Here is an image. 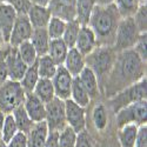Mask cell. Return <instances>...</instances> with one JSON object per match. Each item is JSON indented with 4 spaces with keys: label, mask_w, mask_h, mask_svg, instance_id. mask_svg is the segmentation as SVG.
Returning a JSON list of instances; mask_svg holds the SVG:
<instances>
[{
    "label": "cell",
    "mask_w": 147,
    "mask_h": 147,
    "mask_svg": "<svg viewBox=\"0 0 147 147\" xmlns=\"http://www.w3.org/2000/svg\"><path fill=\"white\" fill-rule=\"evenodd\" d=\"M39 79H40V77L38 73V65H36V61H35L33 65L27 67L26 72L24 73V76L19 82L21 85L22 90L25 91V93H31V92H33Z\"/></svg>",
    "instance_id": "cell-29"
},
{
    "label": "cell",
    "mask_w": 147,
    "mask_h": 147,
    "mask_svg": "<svg viewBox=\"0 0 147 147\" xmlns=\"http://www.w3.org/2000/svg\"><path fill=\"white\" fill-rule=\"evenodd\" d=\"M8 47L9 44H5L1 47V50H0V85L4 84L8 79L7 67H6V55L8 52Z\"/></svg>",
    "instance_id": "cell-39"
},
{
    "label": "cell",
    "mask_w": 147,
    "mask_h": 147,
    "mask_svg": "<svg viewBox=\"0 0 147 147\" xmlns=\"http://www.w3.org/2000/svg\"><path fill=\"white\" fill-rule=\"evenodd\" d=\"M65 113L67 126H69L76 133L87 128L86 108L76 104L71 98L65 100Z\"/></svg>",
    "instance_id": "cell-9"
},
{
    "label": "cell",
    "mask_w": 147,
    "mask_h": 147,
    "mask_svg": "<svg viewBox=\"0 0 147 147\" xmlns=\"http://www.w3.org/2000/svg\"><path fill=\"white\" fill-rule=\"evenodd\" d=\"M67 52H68V47L64 42L63 39H53V40L50 41L47 54L53 59V61L58 66L64 64L65 58L67 55Z\"/></svg>",
    "instance_id": "cell-26"
},
{
    "label": "cell",
    "mask_w": 147,
    "mask_h": 147,
    "mask_svg": "<svg viewBox=\"0 0 147 147\" xmlns=\"http://www.w3.org/2000/svg\"><path fill=\"white\" fill-rule=\"evenodd\" d=\"M140 34L141 33L139 32L138 27L136 26L132 17L121 18L118 24V27H117L113 48L117 52L131 50V48H133V46L136 45Z\"/></svg>",
    "instance_id": "cell-5"
},
{
    "label": "cell",
    "mask_w": 147,
    "mask_h": 147,
    "mask_svg": "<svg viewBox=\"0 0 147 147\" xmlns=\"http://www.w3.org/2000/svg\"><path fill=\"white\" fill-rule=\"evenodd\" d=\"M27 17L33 28H46L52 13L48 6L31 5L30 9L27 11Z\"/></svg>",
    "instance_id": "cell-16"
},
{
    "label": "cell",
    "mask_w": 147,
    "mask_h": 147,
    "mask_svg": "<svg viewBox=\"0 0 147 147\" xmlns=\"http://www.w3.org/2000/svg\"><path fill=\"white\" fill-rule=\"evenodd\" d=\"M5 113L0 109V133H1V128H3V124H4V120H5Z\"/></svg>",
    "instance_id": "cell-47"
},
{
    "label": "cell",
    "mask_w": 147,
    "mask_h": 147,
    "mask_svg": "<svg viewBox=\"0 0 147 147\" xmlns=\"http://www.w3.org/2000/svg\"><path fill=\"white\" fill-rule=\"evenodd\" d=\"M78 77L82 84V86L85 87V90L87 91L91 101L99 99L101 96V93L99 88V84H98V79L93 73V71L88 67H85Z\"/></svg>",
    "instance_id": "cell-19"
},
{
    "label": "cell",
    "mask_w": 147,
    "mask_h": 147,
    "mask_svg": "<svg viewBox=\"0 0 147 147\" xmlns=\"http://www.w3.org/2000/svg\"><path fill=\"white\" fill-rule=\"evenodd\" d=\"M25 91L22 90L19 81L7 79L0 85V109L5 113H12L13 109L24 104Z\"/></svg>",
    "instance_id": "cell-6"
},
{
    "label": "cell",
    "mask_w": 147,
    "mask_h": 147,
    "mask_svg": "<svg viewBox=\"0 0 147 147\" xmlns=\"http://www.w3.org/2000/svg\"><path fill=\"white\" fill-rule=\"evenodd\" d=\"M146 33H141L139 35V39L137 40L136 45L133 46V50L137 52V54L145 61L146 63V60H147V55H146Z\"/></svg>",
    "instance_id": "cell-41"
},
{
    "label": "cell",
    "mask_w": 147,
    "mask_h": 147,
    "mask_svg": "<svg viewBox=\"0 0 147 147\" xmlns=\"http://www.w3.org/2000/svg\"><path fill=\"white\" fill-rule=\"evenodd\" d=\"M96 46H98L96 38H95L93 31L90 28V26L88 25L80 26L79 34H78V38H77L74 47L82 55L86 57L87 54H90L94 50Z\"/></svg>",
    "instance_id": "cell-15"
},
{
    "label": "cell",
    "mask_w": 147,
    "mask_h": 147,
    "mask_svg": "<svg viewBox=\"0 0 147 147\" xmlns=\"http://www.w3.org/2000/svg\"><path fill=\"white\" fill-rule=\"evenodd\" d=\"M48 136V127L46 121L34 122L33 127L27 134V146L28 147H45L46 139Z\"/></svg>",
    "instance_id": "cell-20"
},
{
    "label": "cell",
    "mask_w": 147,
    "mask_h": 147,
    "mask_svg": "<svg viewBox=\"0 0 147 147\" xmlns=\"http://www.w3.org/2000/svg\"><path fill=\"white\" fill-rule=\"evenodd\" d=\"M66 22L67 21H65L64 19H61L59 17H55V16L51 17L50 21H48L47 26H46V31H47L48 36H50L51 40L63 38V34H64V31L66 27Z\"/></svg>",
    "instance_id": "cell-31"
},
{
    "label": "cell",
    "mask_w": 147,
    "mask_h": 147,
    "mask_svg": "<svg viewBox=\"0 0 147 147\" xmlns=\"http://www.w3.org/2000/svg\"><path fill=\"white\" fill-rule=\"evenodd\" d=\"M117 53L118 52L113 48V46H96L90 54L85 57L86 67L93 71L98 79L101 96H102L105 81L114 64Z\"/></svg>",
    "instance_id": "cell-3"
},
{
    "label": "cell",
    "mask_w": 147,
    "mask_h": 147,
    "mask_svg": "<svg viewBox=\"0 0 147 147\" xmlns=\"http://www.w3.org/2000/svg\"><path fill=\"white\" fill-rule=\"evenodd\" d=\"M33 32V27L28 20L27 14H17L16 21L12 27V32L9 35L8 44L11 46H19L21 42L27 41L31 39Z\"/></svg>",
    "instance_id": "cell-10"
},
{
    "label": "cell",
    "mask_w": 147,
    "mask_h": 147,
    "mask_svg": "<svg viewBox=\"0 0 147 147\" xmlns=\"http://www.w3.org/2000/svg\"><path fill=\"white\" fill-rule=\"evenodd\" d=\"M138 125L134 124H129V125H125L118 129V142H119V147H134L137 140V136H138Z\"/></svg>",
    "instance_id": "cell-23"
},
{
    "label": "cell",
    "mask_w": 147,
    "mask_h": 147,
    "mask_svg": "<svg viewBox=\"0 0 147 147\" xmlns=\"http://www.w3.org/2000/svg\"><path fill=\"white\" fill-rule=\"evenodd\" d=\"M92 124L96 132L104 133L106 132L109 125V115H108V107L102 102H96L92 111Z\"/></svg>",
    "instance_id": "cell-21"
},
{
    "label": "cell",
    "mask_w": 147,
    "mask_h": 147,
    "mask_svg": "<svg viewBox=\"0 0 147 147\" xmlns=\"http://www.w3.org/2000/svg\"><path fill=\"white\" fill-rule=\"evenodd\" d=\"M24 107H25L27 114L34 122L44 121L46 117V104L42 102L33 92L26 93L25 100H24Z\"/></svg>",
    "instance_id": "cell-13"
},
{
    "label": "cell",
    "mask_w": 147,
    "mask_h": 147,
    "mask_svg": "<svg viewBox=\"0 0 147 147\" xmlns=\"http://www.w3.org/2000/svg\"><path fill=\"white\" fill-rule=\"evenodd\" d=\"M96 6H108L114 3V0H94Z\"/></svg>",
    "instance_id": "cell-45"
},
{
    "label": "cell",
    "mask_w": 147,
    "mask_h": 147,
    "mask_svg": "<svg viewBox=\"0 0 147 147\" xmlns=\"http://www.w3.org/2000/svg\"><path fill=\"white\" fill-rule=\"evenodd\" d=\"M80 24L74 19V20H71L66 22V27L63 34V39L64 42L67 45L68 48L71 47H74L77 38H78V34H79V30H80Z\"/></svg>",
    "instance_id": "cell-33"
},
{
    "label": "cell",
    "mask_w": 147,
    "mask_h": 147,
    "mask_svg": "<svg viewBox=\"0 0 147 147\" xmlns=\"http://www.w3.org/2000/svg\"><path fill=\"white\" fill-rule=\"evenodd\" d=\"M0 147H7V146H6V144H5L1 139H0Z\"/></svg>",
    "instance_id": "cell-49"
},
{
    "label": "cell",
    "mask_w": 147,
    "mask_h": 147,
    "mask_svg": "<svg viewBox=\"0 0 147 147\" xmlns=\"http://www.w3.org/2000/svg\"><path fill=\"white\" fill-rule=\"evenodd\" d=\"M77 133L69 126H66L59 132V147H74Z\"/></svg>",
    "instance_id": "cell-37"
},
{
    "label": "cell",
    "mask_w": 147,
    "mask_h": 147,
    "mask_svg": "<svg viewBox=\"0 0 147 147\" xmlns=\"http://www.w3.org/2000/svg\"><path fill=\"white\" fill-rule=\"evenodd\" d=\"M6 146L7 147H28L27 136L22 132H17V134L6 144Z\"/></svg>",
    "instance_id": "cell-42"
},
{
    "label": "cell",
    "mask_w": 147,
    "mask_h": 147,
    "mask_svg": "<svg viewBox=\"0 0 147 147\" xmlns=\"http://www.w3.org/2000/svg\"><path fill=\"white\" fill-rule=\"evenodd\" d=\"M17 48H18V52H19L21 59L24 60V63L27 66L33 65L35 61L38 60V53H36L34 46L32 45V42L30 40L21 42L19 46H17Z\"/></svg>",
    "instance_id": "cell-34"
},
{
    "label": "cell",
    "mask_w": 147,
    "mask_h": 147,
    "mask_svg": "<svg viewBox=\"0 0 147 147\" xmlns=\"http://www.w3.org/2000/svg\"><path fill=\"white\" fill-rule=\"evenodd\" d=\"M51 0H30L32 5H40V6H48Z\"/></svg>",
    "instance_id": "cell-46"
},
{
    "label": "cell",
    "mask_w": 147,
    "mask_h": 147,
    "mask_svg": "<svg viewBox=\"0 0 147 147\" xmlns=\"http://www.w3.org/2000/svg\"><path fill=\"white\" fill-rule=\"evenodd\" d=\"M17 132H19V131H18V127H17L13 115H12V113L6 114L4 124H3V128H1V133H0V139H1L5 144H7L16 136Z\"/></svg>",
    "instance_id": "cell-35"
},
{
    "label": "cell",
    "mask_w": 147,
    "mask_h": 147,
    "mask_svg": "<svg viewBox=\"0 0 147 147\" xmlns=\"http://www.w3.org/2000/svg\"><path fill=\"white\" fill-rule=\"evenodd\" d=\"M36 65H38L39 77L44 78V79H52L57 72V68H58V65L54 63L53 59L48 54L38 57Z\"/></svg>",
    "instance_id": "cell-30"
},
{
    "label": "cell",
    "mask_w": 147,
    "mask_h": 147,
    "mask_svg": "<svg viewBox=\"0 0 147 147\" xmlns=\"http://www.w3.org/2000/svg\"><path fill=\"white\" fill-rule=\"evenodd\" d=\"M74 147H99V145H98V141L93 138L91 132L86 128L77 133Z\"/></svg>",
    "instance_id": "cell-38"
},
{
    "label": "cell",
    "mask_w": 147,
    "mask_h": 147,
    "mask_svg": "<svg viewBox=\"0 0 147 147\" xmlns=\"http://www.w3.org/2000/svg\"><path fill=\"white\" fill-rule=\"evenodd\" d=\"M17 18V12L7 3L0 4V30L3 32L4 39L8 44L9 35L12 32V27Z\"/></svg>",
    "instance_id": "cell-17"
},
{
    "label": "cell",
    "mask_w": 147,
    "mask_h": 147,
    "mask_svg": "<svg viewBox=\"0 0 147 147\" xmlns=\"http://www.w3.org/2000/svg\"><path fill=\"white\" fill-rule=\"evenodd\" d=\"M120 19L121 17L114 4L108 6L95 5L88 21V26L95 35L98 46H113Z\"/></svg>",
    "instance_id": "cell-2"
},
{
    "label": "cell",
    "mask_w": 147,
    "mask_h": 147,
    "mask_svg": "<svg viewBox=\"0 0 147 147\" xmlns=\"http://www.w3.org/2000/svg\"><path fill=\"white\" fill-rule=\"evenodd\" d=\"M45 147H59V132L48 131Z\"/></svg>",
    "instance_id": "cell-44"
},
{
    "label": "cell",
    "mask_w": 147,
    "mask_h": 147,
    "mask_svg": "<svg viewBox=\"0 0 147 147\" xmlns=\"http://www.w3.org/2000/svg\"><path fill=\"white\" fill-rule=\"evenodd\" d=\"M63 65L73 77H78L81 73V71L86 67L85 55H82L76 47H71L68 48L67 55L65 58V61Z\"/></svg>",
    "instance_id": "cell-18"
},
{
    "label": "cell",
    "mask_w": 147,
    "mask_h": 147,
    "mask_svg": "<svg viewBox=\"0 0 147 147\" xmlns=\"http://www.w3.org/2000/svg\"><path fill=\"white\" fill-rule=\"evenodd\" d=\"M95 7L94 0H77L76 1V20L81 26L88 25L92 12Z\"/></svg>",
    "instance_id": "cell-24"
},
{
    "label": "cell",
    "mask_w": 147,
    "mask_h": 147,
    "mask_svg": "<svg viewBox=\"0 0 147 147\" xmlns=\"http://www.w3.org/2000/svg\"><path fill=\"white\" fill-rule=\"evenodd\" d=\"M113 4L117 7L121 18L133 17V14L141 5L140 0H114Z\"/></svg>",
    "instance_id": "cell-32"
},
{
    "label": "cell",
    "mask_w": 147,
    "mask_h": 147,
    "mask_svg": "<svg viewBox=\"0 0 147 147\" xmlns=\"http://www.w3.org/2000/svg\"><path fill=\"white\" fill-rule=\"evenodd\" d=\"M145 77L146 63L133 48L118 52L114 64L105 81L102 96L105 99H109L118 92L138 82Z\"/></svg>",
    "instance_id": "cell-1"
},
{
    "label": "cell",
    "mask_w": 147,
    "mask_h": 147,
    "mask_svg": "<svg viewBox=\"0 0 147 147\" xmlns=\"http://www.w3.org/2000/svg\"><path fill=\"white\" fill-rule=\"evenodd\" d=\"M73 78L74 77L64 67V65L58 66L55 74L51 79L57 98H60V99H63V100L69 99Z\"/></svg>",
    "instance_id": "cell-11"
},
{
    "label": "cell",
    "mask_w": 147,
    "mask_h": 147,
    "mask_svg": "<svg viewBox=\"0 0 147 147\" xmlns=\"http://www.w3.org/2000/svg\"><path fill=\"white\" fill-rule=\"evenodd\" d=\"M12 115H13V118H14V121H16V124H17L18 131L25 133L26 136H27L28 132L31 131V128L34 125V121L27 114L25 107H24V104H21L16 109H13Z\"/></svg>",
    "instance_id": "cell-27"
},
{
    "label": "cell",
    "mask_w": 147,
    "mask_h": 147,
    "mask_svg": "<svg viewBox=\"0 0 147 147\" xmlns=\"http://www.w3.org/2000/svg\"><path fill=\"white\" fill-rule=\"evenodd\" d=\"M71 99L74 101L76 104L82 106V107H88L91 104V99L90 95L87 93V91L85 90V87L82 86V84L79 79V77H74L73 78V82H72V88H71Z\"/></svg>",
    "instance_id": "cell-25"
},
{
    "label": "cell",
    "mask_w": 147,
    "mask_h": 147,
    "mask_svg": "<svg viewBox=\"0 0 147 147\" xmlns=\"http://www.w3.org/2000/svg\"><path fill=\"white\" fill-rule=\"evenodd\" d=\"M6 67H7V76L9 80L14 81H20L22 78L24 73L27 69V65L24 63V60L21 59L18 48L14 46L8 47V52L6 55Z\"/></svg>",
    "instance_id": "cell-12"
},
{
    "label": "cell",
    "mask_w": 147,
    "mask_h": 147,
    "mask_svg": "<svg viewBox=\"0 0 147 147\" xmlns=\"http://www.w3.org/2000/svg\"><path fill=\"white\" fill-rule=\"evenodd\" d=\"M134 147H147V126L141 125L138 128V136Z\"/></svg>",
    "instance_id": "cell-43"
},
{
    "label": "cell",
    "mask_w": 147,
    "mask_h": 147,
    "mask_svg": "<svg viewBox=\"0 0 147 147\" xmlns=\"http://www.w3.org/2000/svg\"><path fill=\"white\" fill-rule=\"evenodd\" d=\"M147 119V101L141 100L122 107L115 113V127L120 128L125 125H145Z\"/></svg>",
    "instance_id": "cell-7"
},
{
    "label": "cell",
    "mask_w": 147,
    "mask_h": 147,
    "mask_svg": "<svg viewBox=\"0 0 147 147\" xmlns=\"http://www.w3.org/2000/svg\"><path fill=\"white\" fill-rule=\"evenodd\" d=\"M140 3L141 4H146V0H140Z\"/></svg>",
    "instance_id": "cell-50"
},
{
    "label": "cell",
    "mask_w": 147,
    "mask_h": 147,
    "mask_svg": "<svg viewBox=\"0 0 147 147\" xmlns=\"http://www.w3.org/2000/svg\"><path fill=\"white\" fill-rule=\"evenodd\" d=\"M5 3L9 4L17 12V14H27V11L31 7L30 0H6Z\"/></svg>",
    "instance_id": "cell-40"
},
{
    "label": "cell",
    "mask_w": 147,
    "mask_h": 147,
    "mask_svg": "<svg viewBox=\"0 0 147 147\" xmlns=\"http://www.w3.org/2000/svg\"><path fill=\"white\" fill-rule=\"evenodd\" d=\"M33 93L38 96L42 102H45V104L50 102L55 96L52 80L51 79L40 78L38 80V82H36V85H35V87L33 90Z\"/></svg>",
    "instance_id": "cell-28"
},
{
    "label": "cell",
    "mask_w": 147,
    "mask_h": 147,
    "mask_svg": "<svg viewBox=\"0 0 147 147\" xmlns=\"http://www.w3.org/2000/svg\"><path fill=\"white\" fill-rule=\"evenodd\" d=\"M6 0H0V4H3V3H5Z\"/></svg>",
    "instance_id": "cell-51"
},
{
    "label": "cell",
    "mask_w": 147,
    "mask_h": 147,
    "mask_svg": "<svg viewBox=\"0 0 147 147\" xmlns=\"http://www.w3.org/2000/svg\"><path fill=\"white\" fill-rule=\"evenodd\" d=\"M146 93H147V80L145 77L141 80H139L138 82L133 84L131 86L124 88L122 91L118 92L112 98L106 99L107 107L115 114L122 107L128 106V105L137 102V101L146 100V96H147Z\"/></svg>",
    "instance_id": "cell-4"
},
{
    "label": "cell",
    "mask_w": 147,
    "mask_h": 147,
    "mask_svg": "<svg viewBox=\"0 0 147 147\" xmlns=\"http://www.w3.org/2000/svg\"><path fill=\"white\" fill-rule=\"evenodd\" d=\"M76 1L77 0H51L48 8L51 9L52 16L71 21L76 18Z\"/></svg>",
    "instance_id": "cell-14"
},
{
    "label": "cell",
    "mask_w": 147,
    "mask_h": 147,
    "mask_svg": "<svg viewBox=\"0 0 147 147\" xmlns=\"http://www.w3.org/2000/svg\"><path fill=\"white\" fill-rule=\"evenodd\" d=\"M30 41L34 46L36 53H38V57L47 54L51 39H50V36H48L46 28H33Z\"/></svg>",
    "instance_id": "cell-22"
},
{
    "label": "cell",
    "mask_w": 147,
    "mask_h": 147,
    "mask_svg": "<svg viewBox=\"0 0 147 147\" xmlns=\"http://www.w3.org/2000/svg\"><path fill=\"white\" fill-rule=\"evenodd\" d=\"M45 121L48 131H63L66 126V113H65V100L54 96L46 104V117Z\"/></svg>",
    "instance_id": "cell-8"
},
{
    "label": "cell",
    "mask_w": 147,
    "mask_h": 147,
    "mask_svg": "<svg viewBox=\"0 0 147 147\" xmlns=\"http://www.w3.org/2000/svg\"><path fill=\"white\" fill-rule=\"evenodd\" d=\"M132 18L134 20L136 26L138 27L139 32L146 33V31H147V6H146V4H141Z\"/></svg>",
    "instance_id": "cell-36"
},
{
    "label": "cell",
    "mask_w": 147,
    "mask_h": 147,
    "mask_svg": "<svg viewBox=\"0 0 147 147\" xmlns=\"http://www.w3.org/2000/svg\"><path fill=\"white\" fill-rule=\"evenodd\" d=\"M5 44H7V42L5 41L4 35H3V32H1V30H0V50H1V47H3Z\"/></svg>",
    "instance_id": "cell-48"
}]
</instances>
